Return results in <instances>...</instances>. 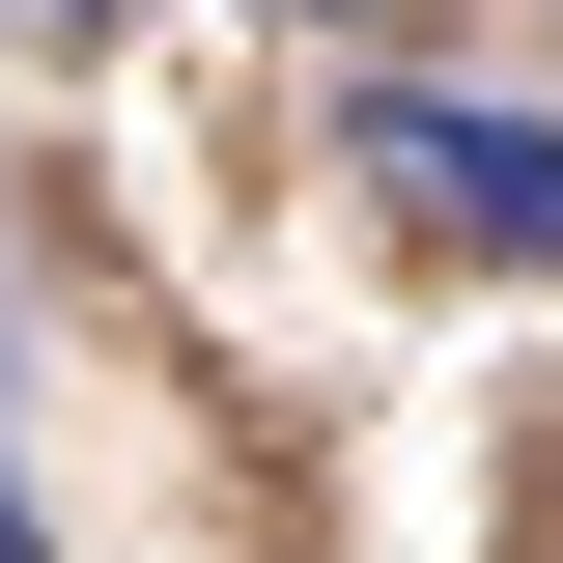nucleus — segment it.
I'll list each match as a JSON object with an SVG mask.
<instances>
[{"instance_id": "obj_1", "label": "nucleus", "mask_w": 563, "mask_h": 563, "mask_svg": "<svg viewBox=\"0 0 563 563\" xmlns=\"http://www.w3.org/2000/svg\"><path fill=\"white\" fill-rule=\"evenodd\" d=\"M366 141H395L422 225H479V254L563 282V113H479V85H366Z\"/></svg>"}, {"instance_id": "obj_2", "label": "nucleus", "mask_w": 563, "mask_h": 563, "mask_svg": "<svg viewBox=\"0 0 563 563\" xmlns=\"http://www.w3.org/2000/svg\"><path fill=\"white\" fill-rule=\"evenodd\" d=\"M0 563H57V536H29V479H0Z\"/></svg>"}, {"instance_id": "obj_3", "label": "nucleus", "mask_w": 563, "mask_h": 563, "mask_svg": "<svg viewBox=\"0 0 563 563\" xmlns=\"http://www.w3.org/2000/svg\"><path fill=\"white\" fill-rule=\"evenodd\" d=\"M29 29H85V0H29Z\"/></svg>"}]
</instances>
